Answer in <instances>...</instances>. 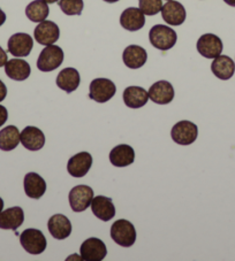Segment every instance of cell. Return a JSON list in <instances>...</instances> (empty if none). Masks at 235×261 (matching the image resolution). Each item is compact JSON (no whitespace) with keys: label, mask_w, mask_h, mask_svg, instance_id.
Instances as JSON below:
<instances>
[{"label":"cell","mask_w":235,"mask_h":261,"mask_svg":"<svg viewBox=\"0 0 235 261\" xmlns=\"http://www.w3.org/2000/svg\"><path fill=\"white\" fill-rule=\"evenodd\" d=\"M149 39L153 47L160 49V51H169L176 44L178 36L170 27L157 24L152 27L149 33Z\"/></svg>","instance_id":"6da1fadb"},{"label":"cell","mask_w":235,"mask_h":261,"mask_svg":"<svg viewBox=\"0 0 235 261\" xmlns=\"http://www.w3.org/2000/svg\"><path fill=\"white\" fill-rule=\"evenodd\" d=\"M111 237L118 245L130 247L136 242V229L127 220H118L111 227Z\"/></svg>","instance_id":"7a4b0ae2"},{"label":"cell","mask_w":235,"mask_h":261,"mask_svg":"<svg viewBox=\"0 0 235 261\" xmlns=\"http://www.w3.org/2000/svg\"><path fill=\"white\" fill-rule=\"evenodd\" d=\"M64 61V51L57 45H48L38 57L37 68L44 73L53 71L60 67Z\"/></svg>","instance_id":"3957f363"},{"label":"cell","mask_w":235,"mask_h":261,"mask_svg":"<svg viewBox=\"0 0 235 261\" xmlns=\"http://www.w3.org/2000/svg\"><path fill=\"white\" fill-rule=\"evenodd\" d=\"M20 243L28 253L34 255L43 253L48 245L44 233L35 228H29L22 231L20 235Z\"/></svg>","instance_id":"277c9868"},{"label":"cell","mask_w":235,"mask_h":261,"mask_svg":"<svg viewBox=\"0 0 235 261\" xmlns=\"http://www.w3.org/2000/svg\"><path fill=\"white\" fill-rule=\"evenodd\" d=\"M198 136V129L191 121H180L171 130V137L179 145H192Z\"/></svg>","instance_id":"5b68a950"},{"label":"cell","mask_w":235,"mask_h":261,"mask_svg":"<svg viewBox=\"0 0 235 261\" xmlns=\"http://www.w3.org/2000/svg\"><path fill=\"white\" fill-rule=\"evenodd\" d=\"M115 92V84L108 79H95L89 87V98L101 103L112 99Z\"/></svg>","instance_id":"8992f818"},{"label":"cell","mask_w":235,"mask_h":261,"mask_svg":"<svg viewBox=\"0 0 235 261\" xmlns=\"http://www.w3.org/2000/svg\"><path fill=\"white\" fill-rule=\"evenodd\" d=\"M68 199L74 212H83L91 205L93 190L88 186H76L69 191Z\"/></svg>","instance_id":"52a82bcc"},{"label":"cell","mask_w":235,"mask_h":261,"mask_svg":"<svg viewBox=\"0 0 235 261\" xmlns=\"http://www.w3.org/2000/svg\"><path fill=\"white\" fill-rule=\"evenodd\" d=\"M80 253L82 260L101 261L106 256L107 250L103 241L96 237H90L80 246Z\"/></svg>","instance_id":"ba28073f"},{"label":"cell","mask_w":235,"mask_h":261,"mask_svg":"<svg viewBox=\"0 0 235 261\" xmlns=\"http://www.w3.org/2000/svg\"><path fill=\"white\" fill-rule=\"evenodd\" d=\"M197 51L206 59H215L223 52V42L214 34H205L197 40Z\"/></svg>","instance_id":"9c48e42d"},{"label":"cell","mask_w":235,"mask_h":261,"mask_svg":"<svg viewBox=\"0 0 235 261\" xmlns=\"http://www.w3.org/2000/svg\"><path fill=\"white\" fill-rule=\"evenodd\" d=\"M8 52L14 57H28L34 46V39L25 33H17L8 39Z\"/></svg>","instance_id":"30bf717a"},{"label":"cell","mask_w":235,"mask_h":261,"mask_svg":"<svg viewBox=\"0 0 235 261\" xmlns=\"http://www.w3.org/2000/svg\"><path fill=\"white\" fill-rule=\"evenodd\" d=\"M34 36L36 42L40 45H52L59 39L60 30L59 27L52 21H43L39 22V24L36 27L34 31Z\"/></svg>","instance_id":"8fae6325"},{"label":"cell","mask_w":235,"mask_h":261,"mask_svg":"<svg viewBox=\"0 0 235 261\" xmlns=\"http://www.w3.org/2000/svg\"><path fill=\"white\" fill-rule=\"evenodd\" d=\"M92 166V156L88 152H80L72 156L67 164V170L73 177L80 178L88 174Z\"/></svg>","instance_id":"7c38bea8"},{"label":"cell","mask_w":235,"mask_h":261,"mask_svg":"<svg viewBox=\"0 0 235 261\" xmlns=\"http://www.w3.org/2000/svg\"><path fill=\"white\" fill-rule=\"evenodd\" d=\"M161 17L167 24L181 25L186 20V10L182 4L175 0H170L161 7Z\"/></svg>","instance_id":"4fadbf2b"},{"label":"cell","mask_w":235,"mask_h":261,"mask_svg":"<svg viewBox=\"0 0 235 261\" xmlns=\"http://www.w3.org/2000/svg\"><path fill=\"white\" fill-rule=\"evenodd\" d=\"M149 99L158 105H167L174 99L173 85L167 81H158L149 89Z\"/></svg>","instance_id":"5bb4252c"},{"label":"cell","mask_w":235,"mask_h":261,"mask_svg":"<svg viewBox=\"0 0 235 261\" xmlns=\"http://www.w3.org/2000/svg\"><path fill=\"white\" fill-rule=\"evenodd\" d=\"M20 141L27 150L38 151L45 145V136L42 130L37 127H26L20 134Z\"/></svg>","instance_id":"9a60e30c"},{"label":"cell","mask_w":235,"mask_h":261,"mask_svg":"<svg viewBox=\"0 0 235 261\" xmlns=\"http://www.w3.org/2000/svg\"><path fill=\"white\" fill-rule=\"evenodd\" d=\"M120 24L128 31H137L146 25V15L136 7H129L120 16Z\"/></svg>","instance_id":"2e32d148"},{"label":"cell","mask_w":235,"mask_h":261,"mask_svg":"<svg viewBox=\"0 0 235 261\" xmlns=\"http://www.w3.org/2000/svg\"><path fill=\"white\" fill-rule=\"evenodd\" d=\"M124 64L130 69H138L146 65L148 60L147 51L138 45H129L123 53Z\"/></svg>","instance_id":"e0dca14e"},{"label":"cell","mask_w":235,"mask_h":261,"mask_svg":"<svg viewBox=\"0 0 235 261\" xmlns=\"http://www.w3.org/2000/svg\"><path fill=\"white\" fill-rule=\"evenodd\" d=\"M91 211L102 221H110L115 215V207L113 205L111 198L105 196L93 197L91 201Z\"/></svg>","instance_id":"ac0fdd59"},{"label":"cell","mask_w":235,"mask_h":261,"mask_svg":"<svg viewBox=\"0 0 235 261\" xmlns=\"http://www.w3.org/2000/svg\"><path fill=\"white\" fill-rule=\"evenodd\" d=\"M49 231L56 240H65L72 233V223L65 215L54 214L49 219Z\"/></svg>","instance_id":"d6986e66"},{"label":"cell","mask_w":235,"mask_h":261,"mask_svg":"<svg viewBox=\"0 0 235 261\" xmlns=\"http://www.w3.org/2000/svg\"><path fill=\"white\" fill-rule=\"evenodd\" d=\"M25 221V213L21 207L11 208L0 212V229L5 230H16Z\"/></svg>","instance_id":"ffe728a7"},{"label":"cell","mask_w":235,"mask_h":261,"mask_svg":"<svg viewBox=\"0 0 235 261\" xmlns=\"http://www.w3.org/2000/svg\"><path fill=\"white\" fill-rule=\"evenodd\" d=\"M25 192L31 199H39L46 191V182L37 173H28L24 181Z\"/></svg>","instance_id":"44dd1931"},{"label":"cell","mask_w":235,"mask_h":261,"mask_svg":"<svg viewBox=\"0 0 235 261\" xmlns=\"http://www.w3.org/2000/svg\"><path fill=\"white\" fill-rule=\"evenodd\" d=\"M135 160L134 148L127 144H120L112 148L110 152V161L115 167H127Z\"/></svg>","instance_id":"7402d4cb"},{"label":"cell","mask_w":235,"mask_h":261,"mask_svg":"<svg viewBox=\"0 0 235 261\" xmlns=\"http://www.w3.org/2000/svg\"><path fill=\"white\" fill-rule=\"evenodd\" d=\"M56 82L61 90H64L67 93H70L79 88L81 83V77L78 70L68 67V68L62 69L58 74Z\"/></svg>","instance_id":"603a6c76"},{"label":"cell","mask_w":235,"mask_h":261,"mask_svg":"<svg viewBox=\"0 0 235 261\" xmlns=\"http://www.w3.org/2000/svg\"><path fill=\"white\" fill-rule=\"evenodd\" d=\"M211 70L215 74L216 77L219 80L227 81L232 79L235 71L234 61L227 56H219L215 58L214 62L211 65Z\"/></svg>","instance_id":"cb8c5ba5"},{"label":"cell","mask_w":235,"mask_h":261,"mask_svg":"<svg viewBox=\"0 0 235 261\" xmlns=\"http://www.w3.org/2000/svg\"><path fill=\"white\" fill-rule=\"evenodd\" d=\"M124 101L129 109H141L149 100L148 92L141 87H128L124 91Z\"/></svg>","instance_id":"d4e9b609"},{"label":"cell","mask_w":235,"mask_h":261,"mask_svg":"<svg viewBox=\"0 0 235 261\" xmlns=\"http://www.w3.org/2000/svg\"><path fill=\"white\" fill-rule=\"evenodd\" d=\"M5 73L11 80L26 81L30 76L31 68L28 62L25 60L12 59L6 62Z\"/></svg>","instance_id":"484cf974"},{"label":"cell","mask_w":235,"mask_h":261,"mask_svg":"<svg viewBox=\"0 0 235 261\" xmlns=\"http://www.w3.org/2000/svg\"><path fill=\"white\" fill-rule=\"evenodd\" d=\"M20 142V132L15 125H8V127L0 130V150H14Z\"/></svg>","instance_id":"4316f807"},{"label":"cell","mask_w":235,"mask_h":261,"mask_svg":"<svg viewBox=\"0 0 235 261\" xmlns=\"http://www.w3.org/2000/svg\"><path fill=\"white\" fill-rule=\"evenodd\" d=\"M50 8L44 0H35L26 7V15L33 22H43L49 16Z\"/></svg>","instance_id":"83f0119b"},{"label":"cell","mask_w":235,"mask_h":261,"mask_svg":"<svg viewBox=\"0 0 235 261\" xmlns=\"http://www.w3.org/2000/svg\"><path fill=\"white\" fill-rule=\"evenodd\" d=\"M58 5L66 15H81L83 11V0H59Z\"/></svg>","instance_id":"f1b7e54d"},{"label":"cell","mask_w":235,"mask_h":261,"mask_svg":"<svg viewBox=\"0 0 235 261\" xmlns=\"http://www.w3.org/2000/svg\"><path fill=\"white\" fill-rule=\"evenodd\" d=\"M138 6L144 15L152 16L161 11L162 2L161 0H138Z\"/></svg>","instance_id":"f546056e"},{"label":"cell","mask_w":235,"mask_h":261,"mask_svg":"<svg viewBox=\"0 0 235 261\" xmlns=\"http://www.w3.org/2000/svg\"><path fill=\"white\" fill-rule=\"evenodd\" d=\"M7 119H8V112H7V110L4 106L0 105V127H3V125L6 123Z\"/></svg>","instance_id":"4dcf8cb0"},{"label":"cell","mask_w":235,"mask_h":261,"mask_svg":"<svg viewBox=\"0 0 235 261\" xmlns=\"http://www.w3.org/2000/svg\"><path fill=\"white\" fill-rule=\"evenodd\" d=\"M7 96V88L6 85L4 84V82L2 80H0V101H3L4 99L6 98Z\"/></svg>","instance_id":"1f68e13d"},{"label":"cell","mask_w":235,"mask_h":261,"mask_svg":"<svg viewBox=\"0 0 235 261\" xmlns=\"http://www.w3.org/2000/svg\"><path fill=\"white\" fill-rule=\"evenodd\" d=\"M7 61H8V59H7V53H6L5 51H4L2 46H0V67L5 66Z\"/></svg>","instance_id":"d6a6232c"},{"label":"cell","mask_w":235,"mask_h":261,"mask_svg":"<svg viewBox=\"0 0 235 261\" xmlns=\"http://www.w3.org/2000/svg\"><path fill=\"white\" fill-rule=\"evenodd\" d=\"M6 21V14L3 12V10H0V27H2Z\"/></svg>","instance_id":"836d02e7"},{"label":"cell","mask_w":235,"mask_h":261,"mask_svg":"<svg viewBox=\"0 0 235 261\" xmlns=\"http://www.w3.org/2000/svg\"><path fill=\"white\" fill-rule=\"evenodd\" d=\"M224 2L227 4V5H229V6L235 7V0H224Z\"/></svg>","instance_id":"e575fe53"},{"label":"cell","mask_w":235,"mask_h":261,"mask_svg":"<svg viewBox=\"0 0 235 261\" xmlns=\"http://www.w3.org/2000/svg\"><path fill=\"white\" fill-rule=\"evenodd\" d=\"M3 208H4V200L0 198V212H2Z\"/></svg>","instance_id":"d590c367"},{"label":"cell","mask_w":235,"mask_h":261,"mask_svg":"<svg viewBox=\"0 0 235 261\" xmlns=\"http://www.w3.org/2000/svg\"><path fill=\"white\" fill-rule=\"evenodd\" d=\"M44 2L46 3V4H53V3L59 2V0H44Z\"/></svg>","instance_id":"8d00e7d4"},{"label":"cell","mask_w":235,"mask_h":261,"mask_svg":"<svg viewBox=\"0 0 235 261\" xmlns=\"http://www.w3.org/2000/svg\"><path fill=\"white\" fill-rule=\"evenodd\" d=\"M104 2H105V3H108V4H113V3L119 2V0H104Z\"/></svg>","instance_id":"74e56055"},{"label":"cell","mask_w":235,"mask_h":261,"mask_svg":"<svg viewBox=\"0 0 235 261\" xmlns=\"http://www.w3.org/2000/svg\"><path fill=\"white\" fill-rule=\"evenodd\" d=\"M167 2H170V0H167Z\"/></svg>","instance_id":"f35d334b"}]
</instances>
